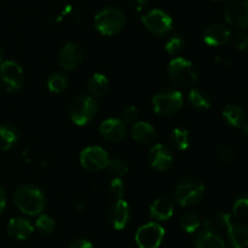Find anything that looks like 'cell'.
I'll use <instances>...</instances> for the list:
<instances>
[{"instance_id":"6da1fadb","label":"cell","mask_w":248,"mask_h":248,"mask_svg":"<svg viewBox=\"0 0 248 248\" xmlns=\"http://www.w3.org/2000/svg\"><path fill=\"white\" fill-rule=\"evenodd\" d=\"M15 206L22 213L28 216H38L43 213L46 206V198L41 189L33 184H23L16 188L12 196Z\"/></svg>"},{"instance_id":"7a4b0ae2","label":"cell","mask_w":248,"mask_h":248,"mask_svg":"<svg viewBox=\"0 0 248 248\" xmlns=\"http://www.w3.org/2000/svg\"><path fill=\"white\" fill-rule=\"evenodd\" d=\"M205 194V184L196 177H186L179 181L174 189V201L183 207H191L200 202Z\"/></svg>"},{"instance_id":"3957f363","label":"cell","mask_w":248,"mask_h":248,"mask_svg":"<svg viewBox=\"0 0 248 248\" xmlns=\"http://www.w3.org/2000/svg\"><path fill=\"white\" fill-rule=\"evenodd\" d=\"M93 23L97 31L103 35H115L126 26V16L119 7L108 6L97 12Z\"/></svg>"},{"instance_id":"277c9868","label":"cell","mask_w":248,"mask_h":248,"mask_svg":"<svg viewBox=\"0 0 248 248\" xmlns=\"http://www.w3.org/2000/svg\"><path fill=\"white\" fill-rule=\"evenodd\" d=\"M167 75L173 84L191 87L199 79V70L193 62L184 57H174L167 65Z\"/></svg>"},{"instance_id":"5b68a950","label":"cell","mask_w":248,"mask_h":248,"mask_svg":"<svg viewBox=\"0 0 248 248\" xmlns=\"http://www.w3.org/2000/svg\"><path fill=\"white\" fill-rule=\"evenodd\" d=\"M152 104L155 114L160 116H171L183 108L184 98L178 90L164 87L154 94Z\"/></svg>"},{"instance_id":"8992f818","label":"cell","mask_w":248,"mask_h":248,"mask_svg":"<svg viewBox=\"0 0 248 248\" xmlns=\"http://www.w3.org/2000/svg\"><path fill=\"white\" fill-rule=\"evenodd\" d=\"M98 111V103L91 96H78L70 102L68 114L75 125L85 126L93 120Z\"/></svg>"},{"instance_id":"52a82bcc","label":"cell","mask_w":248,"mask_h":248,"mask_svg":"<svg viewBox=\"0 0 248 248\" xmlns=\"http://www.w3.org/2000/svg\"><path fill=\"white\" fill-rule=\"evenodd\" d=\"M145 28L156 36H164L173 28V19L161 9H153L142 17Z\"/></svg>"},{"instance_id":"ba28073f","label":"cell","mask_w":248,"mask_h":248,"mask_svg":"<svg viewBox=\"0 0 248 248\" xmlns=\"http://www.w3.org/2000/svg\"><path fill=\"white\" fill-rule=\"evenodd\" d=\"M0 82L7 92H16L24 82L23 69L15 61L0 63Z\"/></svg>"},{"instance_id":"9c48e42d","label":"cell","mask_w":248,"mask_h":248,"mask_svg":"<svg viewBox=\"0 0 248 248\" xmlns=\"http://www.w3.org/2000/svg\"><path fill=\"white\" fill-rule=\"evenodd\" d=\"M165 237V229L155 222L147 223L138 228L135 239L140 248H157Z\"/></svg>"},{"instance_id":"30bf717a","label":"cell","mask_w":248,"mask_h":248,"mask_svg":"<svg viewBox=\"0 0 248 248\" xmlns=\"http://www.w3.org/2000/svg\"><path fill=\"white\" fill-rule=\"evenodd\" d=\"M80 164L90 172H97L106 169L109 162V155L106 149L98 145L87 147L80 153Z\"/></svg>"},{"instance_id":"8fae6325","label":"cell","mask_w":248,"mask_h":248,"mask_svg":"<svg viewBox=\"0 0 248 248\" xmlns=\"http://www.w3.org/2000/svg\"><path fill=\"white\" fill-rule=\"evenodd\" d=\"M228 24L244 31L248 24V0H230L224 9Z\"/></svg>"},{"instance_id":"7c38bea8","label":"cell","mask_w":248,"mask_h":248,"mask_svg":"<svg viewBox=\"0 0 248 248\" xmlns=\"http://www.w3.org/2000/svg\"><path fill=\"white\" fill-rule=\"evenodd\" d=\"M132 212L128 202L124 199H118L110 205L108 210V222L114 229L123 230L130 223Z\"/></svg>"},{"instance_id":"4fadbf2b","label":"cell","mask_w":248,"mask_h":248,"mask_svg":"<svg viewBox=\"0 0 248 248\" xmlns=\"http://www.w3.org/2000/svg\"><path fill=\"white\" fill-rule=\"evenodd\" d=\"M99 133H101L102 138L106 140L107 142L120 143L127 136V125L121 119H107V120L102 121L101 125H99Z\"/></svg>"},{"instance_id":"5bb4252c","label":"cell","mask_w":248,"mask_h":248,"mask_svg":"<svg viewBox=\"0 0 248 248\" xmlns=\"http://www.w3.org/2000/svg\"><path fill=\"white\" fill-rule=\"evenodd\" d=\"M148 159H149L150 166L159 172L169 171L173 165V154L171 149L161 143L153 145Z\"/></svg>"},{"instance_id":"9a60e30c","label":"cell","mask_w":248,"mask_h":248,"mask_svg":"<svg viewBox=\"0 0 248 248\" xmlns=\"http://www.w3.org/2000/svg\"><path fill=\"white\" fill-rule=\"evenodd\" d=\"M60 64L67 70H74L81 65L84 61V51L77 43H67L60 51Z\"/></svg>"},{"instance_id":"2e32d148","label":"cell","mask_w":248,"mask_h":248,"mask_svg":"<svg viewBox=\"0 0 248 248\" xmlns=\"http://www.w3.org/2000/svg\"><path fill=\"white\" fill-rule=\"evenodd\" d=\"M196 248H225V241L222 235L213 228L212 222L206 219L202 229L196 236Z\"/></svg>"},{"instance_id":"e0dca14e","label":"cell","mask_w":248,"mask_h":248,"mask_svg":"<svg viewBox=\"0 0 248 248\" xmlns=\"http://www.w3.org/2000/svg\"><path fill=\"white\" fill-rule=\"evenodd\" d=\"M232 38V31L227 24L215 22L205 29L203 41L208 46H224L227 45Z\"/></svg>"},{"instance_id":"ac0fdd59","label":"cell","mask_w":248,"mask_h":248,"mask_svg":"<svg viewBox=\"0 0 248 248\" xmlns=\"http://www.w3.org/2000/svg\"><path fill=\"white\" fill-rule=\"evenodd\" d=\"M223 119L229 126L242 131L245 135H247L248 123L246 111L240 106H237V104H228L223 109Z\"/></svg>"},{"instance_id":"d6986e66","label":"cell","mask_w":248,"mask_h":248,"mask_svg":"<svg viewBox=\"0 0 248 248\" xmlns=\"http://www.w3.org/2000/svg\"><path fill=\"white\" fill-rule=\"evenodd\" d=\"M33 232L34 225L23 217H14L7 223V234L15 240H27Z\"/></svg>"},{"instance_id":"ffe728a7","label":"cell","mask_w":248,"mask_h":248,"mask_svg":"<svg viewBox=\"0 0 248 248\" xmlns=\"http://www.w3.org/2000/svg\"><path fill=\"white\" fill-rule=\"evenodd\" d=\"M173 212L174 203L169 198H157L149 207L150 217L156 222L169 220L173 216Z\"/></svg>"},{"instance_id":"44dd1931","label":"cell","mask_w":248,"mask_h":248,"mask_svg":"<svg viewBox=\"0 0 248 248\" xmlns=\"http://www.w3.org/2000/svg\"><path fill=\"white\" fill-rule=\"evenodd\" d=\"M227 237L230 248H247L248 228L244 223H232L227 228Z\"/></svg>"},{"instance_id":"7402d4cb","label":"cell","mask_w":248,"mask_h":248,"mask_svg":"<svg viewBox=\"0 0 248 248\" xmlns=\"http://www.w3.org/2000/svg\"><path fill=\"white\" fill-rule=\"evenodd\" d=\"M130 135L135 142L140 144H149L156 137V130L148 121H137L132 125Z\"/></svg>"},{"instance_id":"603a6c76","label":"cell","mask_w":248,"mask_h":248,"mask_svg":"<svg viewBox=\"0 0 248 248\" xmlns=\"http://www.w3.org/2000/svg\"><path fill=\"white\" fill-rule=\"evenodd\" d=\"M188 101L190 106L199 111H205L210 109L211 103H212L210 93L200 87H194L190 90L188 94Z\"/></svg>"},{"instance_id":"cb8c5ba5","label":"cell","mask_w":248,"mask_h":248,"mask_svg":"<svg viewBox=\"0 0 248 248\" xmlns=\"http://www.w3.org/2000/svg\"><path fill=\"white\" fill-rule=\"evenodd\" d=\"M87 89H89L91 97H93V98H101V97L106 96L109 90L108 78L101 73H96L89 79Z\"/></svg>"},{"instance_id":"d4e9b609","label":"cell","mask_w":248,"mask_h":248,"mask_svg":"<svg viewBox=\"0 0 248 248\" xmlns=\"http://www.w3.org/2000/svg\"><path fill=\"white\" fill-rule=\"evenodd\" d=\"M169 140L171 143L172 147L177 150H186L190 147L191 143V136L186 128L183 127H176L171 131L169 136Z\"/></svg>"},{"instance_id":"484cf974","label":"cell","mask_w":248,"mask_h":248,"mask_svg":"<svg viewBox=\"0 0 248 248\" xmlns=\"http://www.w3.org/2000/svg\"><path fill=\"white\" fill-rule=\"evenodd\" d=\"M18 142V131L9 124L0 125V150L6 152Z\"/></svg>"},{"instance_id":"4316f807","label":"cell","mask_w":248,"mask_h":248,"mask_svg":"<svg viewBox=\"0 0 248 248\" xmlns=\"http://www.w3.org/2000/svg\"><path fill=\"white\" fill-rule=\"evenodd\" d=\"M179 225L186 232L193 234L200 229L201 219L195 212H186L182 215L181 219H179Z\"/></svg>"},{"instance_id":"83f0119b","label":"cell","mask_w":248,"mask_h":248,"mask_svg":"<svg viewBox=\"0 0 248 248\" xmlns=\"http://www.w3.org/2000/svg\"><path fill=\"white\" fill-rule=\"evenodd\" d=\"M47 87L52 93H62L68 87V79L62 73H53L47 80Z\"/></svg>"},{"instance_id":"f1b7e54d","label":"cell","mask_w":248,"mask_h":248,"mask_svg":"<svg viewBox=\"0 0 248 248\" xmlns=\"http://www.w3.org/2000/svg\"><path fill=\"white\" fill-rule=\"evenodd\" d=\"M55 219L52 217H50L48 215H41L40 213V216H39L35 222L36 230L43 235L52 234L53 230H55Z\"/></svg>"},{"instance_id":"f546056e","label":"cell","mask_w":248,"mask_h":248,"mask_svg":"<svg viewBox=\"0 0 248 248\" xmlns=\"http://www.w3.org/2000/svg\"><path fill=\"white\" fill-rule=\"evenodd\" d=\"M184 46H186V40L182 35L179 34H174V35L170 36L166 41V45H165V48H166V52L171 56L178 55L181 51H183Z\"/></svg>"},{"instance_id":"4dcf8cb0","label":"cell","mask_w":248,"mask_h":248,"mask_svg":"<svg viewBox=\"0 0 248 248\" xmlns=\"http://www.w3.org/2000/svg\"><path fill=\"white\" fill-rule=\"evenodd\" d=\"M107 169L109 170V172H110L111 174L121 178V177L127 174L130 167H128V164L125 161V160L120 159V157H115V159L109 160Z\"/></svg>"},{"instance_id":"1f68e13d","label":"cell","mask_w":248,"mask_h":248,"mask_svg":"<svg viewBox=\"0 0 248 248\" xmlns=\"http://www.w3.org/2000/svg\"><path fill=\"white\" fill-rule=\"evenodd\" d=\"M232 215L237 218V219H246L248 216V198L246 194L240 196L236 201H235L234 206H232Z\"/></svg>"},{"instance_id":"d6a6232c","label":"cell","mask_w":248,"mask_h":248,"mask_svg":"<svg viewBox=\"0 0 248 248\" xmlns=\"http://www.w3.org/2000/svg\"><path fill=\"white\" fill-rule=\"evenodd\" d=\"M125 184H124L123 179L119 178V177H115L114 179H111L110 183L108 186V191L109 195L114 199H123V196L125 195Z\"/></svg>"},{"instance_id":"836d02e7","label":"cell","mask_w":248,"mask_h":248,"mask_svg":"<svg viewBox=\"0 0 248 248\" xmlns=\"http://www.w3.org/2000/svg\"><path fill=\"white\" fill-rule=\"evenodd\" d=\"M230 41L232 43V45L235 46L236 50L240 51H244L247 48L248 45V38H247V34L245 33L244 31H239L236 33L232 34V38H230Z\"/></svg>"},{"instance_id":"e575fe53","label":"cell","mask_w":248,"mask_h":248,"mask_svg":"<svg viewBox=\"0 0 248 248\" xmlns=\"http://www.w3.org/2000/svg\"><path fill=\"white\" fill-rule=\"evenodd\" d=\"M138 115H140V110L136 106H127L123 109L121 111V120L126 124L136 123Z\"/></svg>"},{"instance_id":"d590c367","label":"cell","mask_w":248,"mask_h":248,"mask_svg":"<svg viewBox=\"0 0 248 248\" xmlns=\"http://www.w3.org/2000/svg\"><path fill=\"white\" fill-rule=\"evenodd\" d=\"M217 155L225 164H230V162L234 161V150H232V148L228 147V145H220L217 149Z\"/></svg>"},{"instance_id":"8d00e7d4","label":"cell","mask_w":248,"mask_h":248,"mask_svg":"<svg viewBox=\"0 0 248 248\" xmlns=\"http://www.w3.org/2000/svg\"><path fill=\"white\" fill-rule=\"evenodd\" d=\"M215 223L220 228H224L227 229L230 224H232V215L225 211H220L216 215L215 217Z\"/></svg>"},{"instance_id":"74e56055","label":"cell","mask_w":248,"mask_h":248,"mask_svg":"<svg viewBox=\"0 0 248 248\" xmlns=\"http://www.w3.org/2000/svg\"><path fill=\"white\" fill-rule=\"evenodd\" d=\"M126 4L131 7L135 12H140L147 5L148 0H125Z\"/></svg>"},{"instance_id":"f35d334b","label":"cell","mask_w":248,"mask_h":248,"mask_svg":"<svg viewBox=\"0 0 248 248\" xmlns=\"http://www.w3.org/2000/svg\"><path fill=\"white\" fill-rule=\"evenodd\" d=\"M68 248H94V247H93V245L89 241V240L78 239V240H74V241L69 245V247Z\"/></svg>"},{"instance_id":"ab89813d","label":"cell","mask_w":248,"mask_h":248,"mask_svg":"<svg viewBox=\"0 0 248 248\" xmlns=\"http://www.w3.org/2000/svg\"><path fill=\"white\" fill-rule=\"evenodd\" d=\"M5 206H6V194H5L4 188L0 186V216L4 212Z\"/></svg>"},{"instance_id":"60d3db41","label":"cell","mask_w":248,"mask_h":248,"mask_svg":"<svg viewBox=\"0 0 248 248\" xmlns=\"http://www.w3.org/2000/svg\"><path fill=\"white\" fill-rule=\"evenodd\" d=\"M2 58H4V51H2V48L0 47V63H1Z\"/></svg>"},{"instance_id":"b9f144b4","label":"cell","mask_w":248,"mask_h":248,"mask_svg":"<svg viewBox=\"0 0 248 248\" xmlns=\"http://www.w3.org/2000/svg\"><path fill=\"white\" fill-rule=\"evenodd\" d=\"M213 1H218V0H213Z\"/></svg>"}]
</instances>
